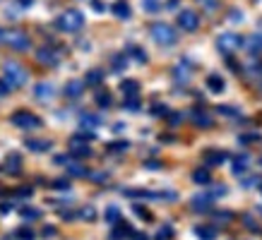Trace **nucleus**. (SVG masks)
Wrapping results in <instances>:
<instances>
[{
  "instance_id": "26",
  "label": "nucleus",
  "mask_w": 262,
  "mask_h": 240,
  "mask_svg": "<svg viewBox=\"0 0 262 240\" xmlns=\"http://www.w3.org/2000/svg\"><path fill=\"white\" fill-rule=\"evenodd\" d=\"M84 82H87V84H92V87H99V84L103 82V72L101 70H89L87 77H84Z\"/></svg>"
},
{
  "instance_id": "29",
  "label": "nucleus",
  "mask_w": 262,
  "mask_h": 240,
  "mask_svg": "<svg viewBox=\"0 0 262 240\" xmlns=\"http://www.w3.org/2000/svg\"><path fill=\"white\" fill-rule=\"evenodd\" d=\"M111 104H113V99L108 91H96V106L99 108H108Z\"/></svg>"
},
{
  "instance_id": "25",
  "label": "nucleus",
  "mask_w": 262,
  "mask_h": 240,
  "mask_svg": "<svg viewBox=\"0 0 262 240\" xmlns=\"http://www.w3.org/2000/svg\"><path fill=\"white\" fill-rule=\"evenodd\" d=\"M192 180L198 185H209L212 183V173H209V168H198L195 173H192Z\"/></svg>"
},
{
  "instance_id": "42",
  "label": "nucleus",
  "mask_w": 262,
  "mask_h": 240,
  "mask_svg": "<svg viewBox=\"0 0 262 240\" xmlns=\"http://www.w3.org/2000/svg\"><path fill=\"white\" fill-rule=\"evenodd\" d=\"M125 56H116L113 58V67H116V70H123V67H125Z\"/></svg>"
},
{
  "instance_id": "23",
  "label": "nucleus",
  "mask_w": 262,
  "mask_h": 240,
  "mask_svg": "<svg viewBox=\"0 0 262 240\" xmlns=\"http://www.w3.org/2000/svg\"><path fill=\"white\" fill-rule=\"evenodd\" d=\"M113 15L118 17V19H130V5H127L125 0H118V3H113Z\"/></svg>"
},
{
  "instance_id": "35",
  "label": "nucleus",
  "mask_w": 262,
  "mask_h": 240,
  "mask_svg": "<svg viewBox=\"0 0 262 240\" xmlns=\"http://www.w3.org/2000/svg\"><path fill=\"white\" fill-rule=\"evenodd\" d=\"M19 214H22V219H39V216H41V211H39V209L22 207V209H19Z\"/></svg>"
},
{
  "instance_id": "14",
  "label": "nucleus",
  "mask_w": 262,
  "mask_h": 240,
  "mask_svg": "<svg viewBox=\"0 0 262 240\" xmlns=\"http://www.w3.org/2000/svg\"><path fill=\"white\" fill-rule=\"evenodd\" d=\"M116 228L111 231V240H125L133 235V228H130V224L127 221H116Z\"/></svg>"
},
{
  "instance_id": "21",
  "label": "nucleus",
  "mask_w": 262,
  "mask_h": 240,
  "mask_svg": "<svg viewBox=\"0 0 262 240\" xmlns=\"http://www.w3.org/2000/svg\"><path fill=\"white\" fill-rule=\"evenodd\" d=\"M80 125H82V130H94L101 125V118H99V115H92V113H82Z\"/></svg>"
},
{
  "instance_id": "5",
  "label": "nucleus",
  "mask_w": 262,
  "mask_h": 240,
  "mask_svg": "<svg viewBox=\"0 0 262 240\" xmlns=\"http://www.w3.org/2000/svg\"><path fill=\"white\" fill-rule=\"evenodd\" d=\"M89 139H94V132H80V135H75L70 139V154L72 156H92V149L87 147Z\"/></svg>"
},
{
  "instance_id": "51",
  "label": "nucleus",
  "mask_w": 262,
  "mask_h": 240,
  "mask_svg": "<svg viewBox=\"0 0 262 240\" xmlns=\"http://www.w3.org/2000/svg\"><path fill=\"white\" fill-rule=\"evenodd\" d=\"M8 91H10V87H8V84H5V82H3V80H0V96H5V94H8Z\"/></svg>"
},
{
  "instance_id": "30",
  "label": "nucleus",
  "mask_w": 262,
  "mask_h": 240,
  "mask_svg": "<svg viewBox=\"0 0 262 240\" xmlns=\"http://www.w3.org/2000/svg\"><path fill=\"white\" fill-rule=\"evenodd\" d=\"M248 46L253 53H262V34H253V39L248 41Z\"/></svg>"
},
{
  "instance_id": "46",
  "label": "nucleus",
  "mask_w": 262,
  "mask_h": 240,
  "mask_svg": "<svg viewBox=\"0 0 262 240\" xmlns=\"http://www.w3.org/2000/svg\"><path fill=\"white\" fill-rule=\"evenodd\" d=\"M243 221H246V224H248V228H250V231H260V228H257V224H255V221H253V219H250V216H243Z\"/></svg>"
},
{
  "instance_id": "16",
  "label": "nucleus",
  "mask_w": 262,
  "mask_h": 240,
  "mask_svg": "<svg viewBox=\"0 0 262 240\" xmlns=\"http://www.w3.org/2000/svg\"><path fill=\"white\" fill-rule=\"evenodd\" d=\"M82 89H84V82L70 80L68 84H65V91H63V94L68 96V99H80V96H82Z\"/></svg>"
},
{
  "instance_id": "39",
  "label": "nucleus",
  "mask_w": 262,
  "mask_h": 240,
  "mask_svg": "<svg viewBox=\"0 0 262 240\" xmlns=\"http://www.w3.org/2000/svg\"><path fill=\"white\" fill-rule=\"evenodd\" d=\"M53 190H68V187H70V183H68V180H65V178H58V180H53Z\"/></svg>"
},
{
  "instance_id": "53",
  "label": "nucleus",
  "mask_w": 262,
  "mask_h": 240,
  "mask_svg": "<svg viewBox=\"0 0 262 240\" xmlns=\"http://www.w3.org/2000/svg\"><path fill=\"white\" fill-rule=\"evenodd\" d=\"M19 5H24V8H27V5H32V0H19Z\"/></svg>"
},
{
  "instance_id": "32",
  "label": "nucleus",
  "mask_w": 262,
  "mask_h": 240,
  "mask_svg": "<svg viewBox=\"0 0 262 240\" xmlns=\"http://www.w3.org/2000/svg\"><path fill=\"white\" fill-rule=\"evenodd\" d=\"M80 219H84V221H94V219H96V209L94 207H82L80 209Z\"/></svg>"
},
{
  "instance_id": "9",
  "label": "nucleus",
  "mask_w": 262,
  "mask_h": 240,
  "mask_svg": "<svg viewBox=\"0 0 262 240\" xmlns=\"http://www.w3.org/2000/svg\"><path fill=\"white\" fill-rule=\"evenodd\" d=\"M60 58H63V53H60L58 48L43 46V48H39V51H36V60H39L41 65H48V67L58 65V63H60Z\"/></svg>"
},
{
  "instance_id": "55",
  "label": "nucleus",
  "mask_w": 262,
  "mask_h": 240,
  "mask_svg": "<svg viewBox=\"0 0 262 240\" xmlns=\"http://www.w3.org/2000/svg\"><path fill=\"white\" fill-rule=\"evenodd\" d=\"M260 166H262V156H260Z\"/></svg>"
},
{
  "instance_id": "38",
  "label": "nucleus",
  "mask_w": 262,
  "mask_h": 240,
  "mask_svg": "<svg viewBox=\"0 0 262 240\" xmlns=\"http://www.w3.org/2000/svg\"><path fill=\"white\" fill-rule=\"evenodd\" d=\"M17 238H19V240H34V231L24 226V228H19V231H17Z\"/></svg>"
},
{
  "instance_id": "54",
  "label": "nucleus",
  "mask_w": 262,
  "mask_h": 240,
  "mask_svg": "<svg viewBox=\"0 0 262 240\" xmlns=\"http://www.w3.org/2000/svg\"><path fill=\"white\" fill-rule=\"evenodd\" d=\"M3 36H5V32H3V29H0V43H3Z\"/></svg>"
},
{
  "instance_id": "11",
  "label": "nucleus",
  "mask_w": 262,
  "mask_h": 240,
  "mask_svg": "<svg viewBox=\"0 0 262 240\" xmlns=\"http://www.w3.org/2000/svg\"><path fill=\"white\" fill-rule=\"evenodd\" d=\"M226 159H229V154L222 152V149H207L205 156H202V161H205V166H207V168L222 166V163H224Z\"/></svg>"
},
{
  "instance_id": "52",
  "label": "nucleus",
  "mask_w": 262,
  "mask_h": 240,
  "mask_svg": "<svg viewBox=\"0 0 262 240\" xmlns=\"http://www.w3.org/2000/svg\"><path fill=\"white\" fill-rule=\"evenodd\" d=\"M92 5H94V10H99V12H101V10H103V3H99V0H94Z\"/></svg>"
},
{
  "instance_id": "6",
  "label": "nucleus",
  "mask_w": 262,
  "mask_h": 240,
  "mask_svg": "<svg viewBox=\"0 0 262 240\" xmlns=\"http://www.w3.org/2000/svg\"><path fill=\"white\" fill-rule=\"evenodd\" d=\"M12 125H17L19 130H36V128H41V118L39 115H34V113H29V111H17V113H12Z\"/></svg>"
},
{
  "instance_id": "33",
  "label": "nucleus",
  "mask_w": 262,
  "mask_h": 240,
  "mask_svg": "<svg viewBox=\"0 0 262 240\" xmlns=\"http://www.w3.org/2000/svg\"><path fill=\"white\" fill-rule=\"evenodd\" d=\"M173 77H176V80H178V82H188V80H190V72H188V67H183V65H178V67H176V72H173Z\"/></svg>"
},
{
  "instance_id": "36",
  "label": "nucleus",
  "mask_w": 262,
  "mask_h": 240,
  "mask_svg": "<svg viewBox=\"0 0 262 240\" xmlns=\"http://www.w3.org/2000/svg\"><path fill=\"white\" fill-rule=\"evenodd\" d=\"M127 147H130L127 142H111V144H108V152H113V154H123V152L127 149Z\"/></svg>"
},
{
  "instance_id": "8",
  "label": "nucleus",
  "mask_w": 262,
  "mask_h": 240,
  "mask_svg": "<svg viewBox=\"0 0 262 240\" xmlns=\"http://www.w3.org/2000/svg\"><path fill=\"white\" fill-rule=\"evenodd\" d=\"M178 27H181L183 32H195L200 27V15L192 12V10H181L178 12Z\"/></svg>"
},
{
  "instance_id": "34",
  "label": "nucleus",
  "mask_w": 262,
  "mask_h": 240,
  "mask_svg": "<svg viewBox=\"0 0 262 240\" xmlns=\"http://www.w3.org/2000/svg\"><path fill=\"white\" fill-rule=\"evenodd\" d=\"M125 111H130V113H137L140 111V96H137V99H125Z\"/></svg>"
},
{
  "instance_id": "50",
  "label": "nucleus",
  "mask_w": 262,
  "mask_h": 240,
  "mask_svg": "<svg viewBox=\"0 0 262 240\" xmlns=\"http://www.w3.org/2000/svg\"><path fill=\"white\" fill-rule=\"evenodd\" d=\"M130 240H149V238H147V233H133Z\"/></svg>"
},
{
  "instance_id": "10",
  "label": "nucleus",
  "mask_w": 262,
  "mask_h": 240,
  "mask_svg": "<svg viewBox=\"0 0 262 240\" xmlns=\"http://www.w3.org/2000/svg\"><path fill=\"white\" fill-rule=\"evenodd\" d=\"M212 195H209V192H200V195H195V197H192L190 200V207H192V211H209V209H212Z\"/></svg>"
},
{
  "instance_id": "43",
  "label": "nucleus",
  "mask_w": 262,
  "mask_h": 240,
  "mask_svg": "<svg viewBox=\"0 0 262 240\" xmlns=\"http://www.w3.org/2000/svg\"><path fill=\"white\" fill-rule=\"evenodd\" d=\"M260 183H262L260 178H243V180H241L243 187H253V185H260Z\"/></svg>"
},
{
  "instance_id": "27",
  "label": "nucleus",
  "mask_w": 262,
  "mask_h": 240,
  "mask_svg": "<svg viewBox=\"0 0 262 240\" xmlns=\"http://www.w3.org/2000/svg\"><path fill=\"white\" fill-rule=\"evenodd\" d=\"M103 219H106V224H116V221H120V209L116 207V204L106 207V214H103Z\"/></svg>"
},
{
  "instance_id": "20",
  "label": "nucleus",
  "mask_w": 262,
  "mask_h": 240,
  "mask_svg": "<svg viewBox=\"0 0 262 240\" xmlns=\"http://www.w3.org/2000/svg\"><path fill=\"white\" fill-rule=\"evenodd\" d=\"M248 161H250V156H248V154H241V156H236V159H233V168H231V171H233V176H243V173H246L248 171Z\"/></svg>"
},
{
  "instance_id": "12",
  "label": "nucleus",
  "mask_w": 262,
  "mask_h": 240,
  "mask_svg": "<svg viewBox=\"0 0 262 240\" xmlns=\"http://www.w3.org/2000/svg\"><path fill=\"white\" fill-rule=\"evenodd\" d=\"M3 171L8 173V176H19L22 173V156L19 154H10L5 163H3Z\"/></svg>"
},
{
  "instance_id": "15",
  "label": "nucleus",
  "mask_w": 262,
  "mask_h": 240,
  "mask_svg": "<svg viewBox=\"0 0 262 240\" xmlns=\"http://www.w3.org/2000/svg\"><path fill=\"white\" fill-rule=\"evenodd\" d=\"M120 91L125 99H137L140 96V82L137 80H123L120 82Z\"/></svg>"
},
{
  "instance_id": "22",
  "label": "nucleus",
  "mask_w": 262,
  "mask_h": 240,
  "mask_svg": "<svg viewBox=\"0 0 262 240\" xmlns=\"http://www.w3.org/2000/svg\"><path fill=\"white\" fill-rule=\"evenodd\" d=\"M192 123L198 125V128H212V115H207L205 111H192Z\"/></svg>"
},
{
  "instance_id": "49",
  "label": "nucleus",
  "mask_w": 262,
  "mask_h": 240,
  "mask_svg": "<svg viewBox=\"0 0 262 240\" xmlns=\"http://www.w3.org/2000/svg\"><path fill=\"white\" fill-rule=\"evenodd\" d=\"M144 166L149 168V171H157V168H161V163H159V161H147Z\"/></svg>"
},
{
  "instance_id": "41",
  "label": "nucleus",
  "mask_w": 262,
  "mask_h": 240,
  "mask_svg": "<svg viewBox=\"0 0 262 240\" xmlns=\"http://www.w3.org/2000/svg\"><path fill=\"white\" fill-rule=\"evenodd\" d=\"M15 195H17V197H24V200H29V197L34 195V190H32V187H19Z\"/></svg>"
},
{
  "instance_id": "13",
  "label": "nucleus",
  "mask_w": 262,
  "mask_h": 240,
  "mask_svg": "<svg viewBox=\"0 0 262 240\" xmlns=\"http://www.w3.org/2000/svg\"><path fill=\"white\" fill-rule=\"evenodd\" d=\"M34 96H36L39 101H51V99L56 96V87H53L51 82H39V84L34 87Z\"/></svg>"
},
{
  "instance_id": "28",
  "label": "nucleus",
  "mask_w": 262,
  "mask_h": 240,
  "mask_svg": "<svg viewBox=\"0 0 262 240\" xmlns=\"http://www.w3.org/2000/svg\"><path fill=\"white\" fill-rule=\"evenodd\" d=\"M154 240H173V226H168V224H164L157 231V235H154Z\"/></svg>"
},
{
  "instance_id": "37",
  "label": "nucleus",
  "mask_w": 262,
  "mask_h": 240,
  "mask_svg": "<svg viewBox=\"0 0 262 240\" xmlns=\"http://www.w3.org/2000/svg\"><path fill=\"white\" fill-rule=\"evenodd\" d=\"M226 185H214V190L209 192V195H212V200H219V197H226Z\"/></svg>"
},
{
  "instance_id": "45",
  "label": "nucleus",
  "mask_w": 262,
  "mask_h": 240,
  "mask_svg": "<svg viewBox=\"0 0 262 240\" xmlns=\"http://www.w3.org/2000/svg\"><path fill=\"white\" fill-rule=\"evenodd\" d=\"M130 51H133V56H135L137 60H140V63H147V56H144L142 48H130Z\"/></svg>"
},
{
  "instance_id": "7",
  "label": "nucleus",
  "mask_w": 262,
  "mask_h": 240,
  "mask_svg": "<svg viewBox=\"0 0 262 240\" xmlns=\"http://www.w3.org/2000/svg\"><path fill=\"white\" fill-rule=\"evenodd\" d=\"M3 41L8 43L10 48H15V51H27V48L32 46V41H29V36L24 32H5V36H3Z\"/></svg>"
},
{
  "instance_id": "2",
  "label": "nucleus",
  "mask_w": 262,
  "mask_h": 240,
  "mask_svg": "<svg viewBox=\"0 0 262 240\" xmlns=\"http://www.w3.org/2000/svg\"><path fill=\"white\" fill-rule=\"evenodd\" d=\"M84 24V15L80 10H65L63 15L56 19V27L60 32H80Z\"/></svg>"
},
{
  "instance_id": "48",
  "label": "nucleus",
  "mask_w": 262,
  "mask_h": 240,
  "mask_svg": "<svg viewBox=\"0 0 262 240\" xmlns=\"http://www.w3.org/2000/svg\"><path fill=\"white\" fill-rule=\"evenodd\" d=\"M8 211H12V204H10V202H3V204H0V214H8Z\"/></svg>"
},
{
  "instance_id": "24",
  "label": "nucleus",
  "mask_w": 262,
  "mask_h": 240,
  "mask_svg": "<svg viewBox=\"0 0 262 240\" xmlns=\"http://www.w3.org/2000/svg\"><path fill=\"white\" fill-rule=\"evenodd\" d=\"M65 166H68V173H70L72 178H87L89 176V171L82 166V163H72V161L68 159V163H65Z\"/></svg>"
},
{
  "instance_id": "17",
  "label": "nucleus",
  "mask_w": 262,
  "mask_h": 240,
  "mask_svg": "<svg viewBox=\"0 0 262 240\" xmlns=\"http://www.w3.org/2000/svg\"><path fill=\"white\" fill-rule=\"evenodd\" d=\"M224 87H226V82H224L222 75H209V77H207V89H209L212 94H222Z\"/></svg>"
},
{
  "instance_id": "40",
  "label": "nucleus",
  "mask_w": 262,
  "mask_h": 240,
  "mask_svg": "<svg viewBox=\"0 0 262 240\" xmlns=\"http://www.w3.org/2000/svg\"><path fill=\"white\" fill-rule=\"evenodd\" d=\"M133 209H135V214L140 216V219H144V221H149V219H151V214H149V211H147V209H142V207H140V204H135V207H133Z\"/></svg>"
},
{
  "instance_id": "56",
  "label": "nucleus",
  "mask_w": 262,
  "mask_h": 240,
  "mask_svg": "<svg viewBox=\"0 0 262 240\" xmlns=\"http://www.w3.org/2000/svg\"><path fill=\"white\" fill-rule=\"evenodd\" d=\"M260 192H262V183H260Z\"/></svg>"
},
{
  "instance_id": "4",
  "label": "nucleus",
  "mask_w": 262,
  "mask_h": 240,
  "mask_svg": "<svg viewBox=\"0 0 262 240\" xmlns=\"http://www.w3.org/2000/svg\"><path fill=\"white\" fill-rule=\"evenodd\" d=\"M243 43H246L243 36H241V34H233V32H226V34H222V36L216 39V48L222 51L224 56H233L236 51H241Z\"/></svg>"
},
{
  "instance_id": "44",
  "label": "nucleus",
  "mask_w": 262,
  "mask_h": 240,
  "mask_svg": "<svg viewBox=\"0 0 262 240\" xmlns=\"http://www.w3.org/2000/svg\"><path fill=\"white\" fill-rule=\"evenodd\" d=\"M151 113H154V115H166L168 108H166V106H161V104H154V106H151Z\"/></svg>"
},
{
  "instance_id": "47",
  "label": "nucleus",
  "mask_w": 262,
  "mask_h": 240,
  "mask_svg": "<svg viewBox=\"0 0 262 240\" xmlns=\"http://www.w3.org/2000/svg\"><path fill=\"white\" fill-rule=\"evenodd\" d=\"M144 8H147V10H157V8H159V3H157V0H144Z\"/></svg>"
},
{
  "instance_id": "1",
  "label": "nucleus",
  "mask_w": 262,
  "mask_h": 240,
  "mask_svg": "<svg viewBox=\"0 0 262 240\" xmlns=\"http://www.w3.org/2000/svg\"><path fill=\"white\" fill-rule=\"evenodd\" d=\"M27 80H29V75H27V70H24L19 63L8 60V63L3 65V82H5L10 89L24 87V84H27Z\"/></svg>"
},
{
  "instance_id": "19",
  "label": "nucleus",
  "mask_w": 262,
  "mask_h": 240,
  "mask_svg": "<svg viewBox=\"0 0 262 240\" xmlns=\"http://www.w3.org/2000/svg\"><path fill=\"white\" fill-rule=\"evenodd\" d=\"M195 235H198L200 240H216L219 231H216V226H198V228H195Z\"/></svg>"
},
{
  "instance_id": "18",
  "label": "nucleus",
  "mask_w": 262,
  "mask_h": 240,
  "mask_svg": "<svg viewBox=\"0 0 262 240\" xmlns=\"http://www.w3.org/2000/svg\"><path fill=\"white\" fill-rule=\"evenodd\" d=\"M24 147L32 149V152H48V149L53 147V142H51V139H27Z\"/></svg>"
},
{
  "instance_id": "31",
  "label": "nucleus",
  "mask_w": 262,
  "mask_h": 240,
  "mask_svg": "<svg viewBox=\"0 0 262 240\" xmlns=\"http://www.w3.org/2000/svg\"><path fill=\"white\" fill-rule=\"evenodd\" d=\"M216 113H219V115H226V118H238V111H236L233 106H219Z\"/></svg>"
},
{
  "instance_id": "3",
  "label": "nucleus",
  "mask_w": 262,
  "mask_h": 240,
  "mask_svg": "<svg viewBox=\"0 0 262 240\" xmlns=\"http://www.w3.org/2000/svg\"><path fill=\"white\" fill-rule=\"evenodd\" d=\"M151 39L157 41L159 46H173L176 41H178V34H176V29L171 27V24L166 22H157V24H151Z\"/></svg>"
}]
</instances>
